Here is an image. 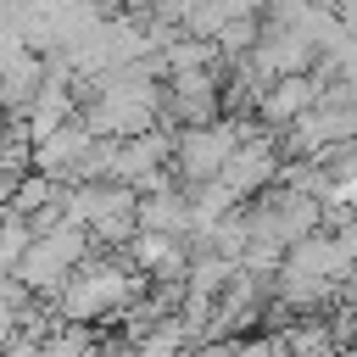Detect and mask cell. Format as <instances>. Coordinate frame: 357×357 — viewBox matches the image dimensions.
<instances>
[{
    "label": "cell",
    "instance_id": "1",
    "mask_svg": "<svg viewBox=\"0 0 357 357\" xmlns=\"http://www.w3.org/2000/svg\"><path fill=\"white\" fill-rule=\"evenodd\" d=\"M89 245H95V234L61 218V223H50V229H39V234L28 240V251L17 257V268H11V273H17L33 296H56V290H61V279L84 262V251H89Z\"/></svg>",
    "mask_w": 357,
    "mask_h": 357
},
{
    "label": "cell",
    "instance_id": "2",
    "mask_svg": "<svg viewBox=\"0 0 357 357\" xmlns=\"http://www.w3.org/2000/svg\"><path fill=\"white\" fill-rule=\"evenodd\" d=\"M251 117H257V112H251ZM251 117L184 123V128H178V139H173V162H167V173H178V178H212V173L229 162V151L245 139Z\"/></svg>",
    "mask_w": 357,
    "mask_h": 357
},
{
    "label": "cell",
    "instance_id": "3",
    "mask_svg": "<svg viewBox=\"0 0 357 357\" xmlns=\"http://www.w3.org/2000/svg\"><path fill=\"white\" fill-rule=\"evenodd\" d=\"M162 117H167L173 128L223 117V61L173 67V78L162 84Z\"/></svg>",
    "mask_w": 357,
    "mask_h": 357
},
{
    "label": "cell",
    "instance_id": "4",
    "mask_svg": "<svg viewBox=\"0 0 357 357\" xmlns=\"http://www.w3.org/2000/svg\"><path fill=\"white\" fill-rule=\"evenodd\" d=\"M318 95H324V78H318V73H279V78H268L262 95H257V123L290 128L307 106H318Z\"/></svg>",
    "mask_w": 357,
    "mask_h": 357
},
{
    "label": "cell",
    "instance_id": "5",
    "mask_svg": "<svg viewBox=\"0 0 357 357\" xmlns=\"http://www.w3.org/2000/svg\"><path fill=\"white\" fill-rule=\"evenodd\" d=\"M45 78H50V67H45L39 50L22 45L17 56H6L0 61V106H6V117H28V106L45 89Z\"/></svg>",
    "mask_w": 357,
    "mask_h": 357
},
{
    "label": "cell",
    "instance_id": "6",
    "mask_svg": "<svg viewBox=\"0 0 357 357\" xmlns=\"http://www.w3.org/2000/svg\"><path fill=\"white\" fill-rule=\"evenodd\" d=\"M139 229H162V234H190V229H195V218H190L184 184H156V190H139Z\"/></svg>",
    "mask_w": 357,
    "mask_h": 357
},
{
    "label": "cell",
    "instance_id": "7",
    "mask_svg": "<svg viewBox=\"0 0 357 357\" xmlns=\"http://www.w3.org/2000/svg\"><path fill=\"white\" fill-rule=\"evenodd\" d=\"M28 240H33V223H28L22 212L0 206V268H6V273L17 268V257L28 251Z\"/></svg>",
    "mask_w": 357,
    "mask_h": 357
},
{
    "label": "cell",
    "instance_id": "8",
    "mask_svg": "<svg viewBox=\"0 0 357 357\" xmlns=\"http://www.w3.org/2000/svg\"><path fill=\"white\" fill-rule=\"evenodd\" d=\"M6 6H11V0H0V11H6Z\"/></svg>",
    "mask_w": 357,
    "mask_h": 357
}]
</instances>
